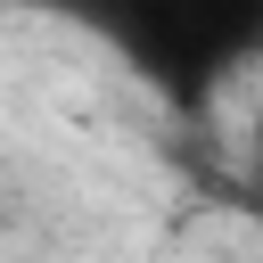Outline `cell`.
<instances>
[{
    "label": "cell",
    "instance_id": "cell-1",
    "mask_svg": "<svg viewBox=\"0 0 263 263\" xmlns=\"http://www.w3.org/2000/svg\"><path fill=\"white\" fill-rule=\"evenodd\" d=\"M107 41L164 107H214L263 58V0H16Z\"/></svg>",
    "mask_w": 263,
    "mask_h": 263
},
{
    "label": "cell",
    "instance_id": "cell-2",
    "mask_svg": "<svg viewBox=\"0 0 263 263\" xmlns=\"http://www.w3.org/2000/svg\"><path fill=\"white\" fill-rule=\"evenodd\" d=\"M255 164H263V123H255Z\"/></svg>",
    "mask_w": 263,
    "mask_h": 263
}]
</instances>
